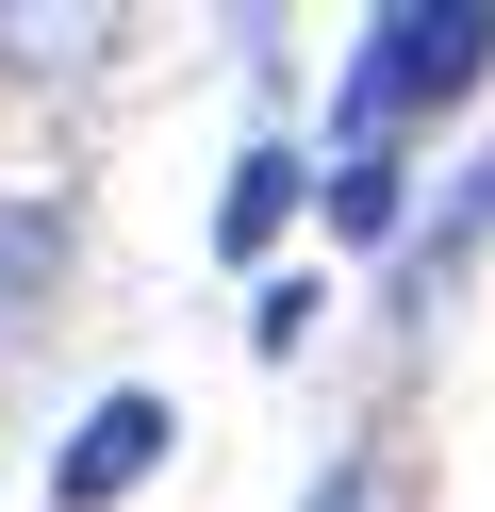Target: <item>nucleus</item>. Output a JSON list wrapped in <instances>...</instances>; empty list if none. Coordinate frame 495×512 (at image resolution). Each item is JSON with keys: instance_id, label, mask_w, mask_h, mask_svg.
<instances>
[{"instance_id": "nucleus-1", "label": "nucleus", "mask_w": 495, "mask_h": 512, "mask_svg": "<svg viewBox=\"0 0 495 512\" xmlns=\"http://www.w3.org/2000/svg\"><path fill=\"white\" fill-rule=\"evenodd\" d=\"M479 67H495V17H479V0H396L380 34H363V83H347V116L380 133L396 100H446V83H479Z\"/></svg>"}, {"instance_id": "nucleus-2", "label": "nucleus", "mask_w": 495, "mask_h": 512, "mask_svg": "<svg viewBox=\"0 0 495 512\" xmlns=\"http://www.w3.org/2000/svg\"><path fill=\"white\" fill-rule=\"evenodd\" d=\"M149 463H165V397H99L83 430H66V463H50V496H83V512H99V496H132V479H149Z\"/></svg>"}, {"instance_id": "nucleus-3", "label": "nucleus", "mask_w": 495, "mask_h": 512, "mask_svg": "<svg viewBox=\"0 0 495 512\" xmlns=\"http://www.w3.org/2000/svg\"><path fill=\"white\" fill-rule=\"evenodd\" d=\"M281 215H297V166H281V149H248V166H231V215H215V232H231V248H264Z\"/></svg>"}]
</instances>
